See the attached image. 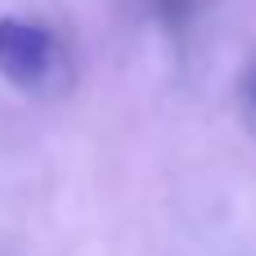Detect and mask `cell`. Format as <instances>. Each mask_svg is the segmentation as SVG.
Segmentation results:
<instances>
[{
  "instance_id": "obj_1",
  "label": "cell",
  "mask_w": 256,
  "mask_h": 256,
  "mask_svg": "<svg viewBox=\"0 0 256 256\" xmlns=\"http://www.w3.org/2000/svg\"><path fill=\"white\" fill-rule=\"evenodd\" d=\"M63 68L58 36L27 18H0V76L18 90H45Z\"/></svg>"
}]
</instances>
